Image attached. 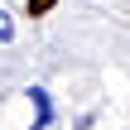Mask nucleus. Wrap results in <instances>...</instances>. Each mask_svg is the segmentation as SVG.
<instances>
[{
	"label": "nucleus",
	"instance_id": "1",
	"mask_svg": "<svg viewBox=\"0 0 130 130\" xmlns=\"http://www.w3.org/2000/svg\"><path fill=\"white\" fill-rule=\"evenodd\" d=\"M24 96H29V106H34V130H53V121H58L53 92H48V87H29Z\"/></svg>",
	"mask_w": 130,
	"mask_h": 130
},
{
	"label": "nucleus",
	"instance_id": "2",
	"mask_svg": "<svg viewBox=\"0 0 130 130\" xmlns=\"http://www.w3.org/2000/svg\"><path fill=\"white\" fill-rule=\"evenodd\" d=\"M14 39V24H10V14H0V43H10Z\"/></svg>",
	"mask_w": 130,
	"mask_h": 130
}]
</instances>
